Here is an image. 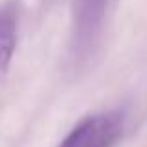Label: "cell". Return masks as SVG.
Wrapping results in <instances>:
<instances>
[{
  "label": "cell",
  "instance_id": "277c9868",
  "mask_svg": "<svg viewBox=\"0 0 147 147\" xmlns=\"http://www.w3.org/2000/svg\"><path fill=\"white\" fill-rule=\"evenodd\" d=\"M90 127H91V117H86L67 134V136L61 140V144L58 147H82L84 140H86L88 132H90Z\"/></svg>",
  "mask_w": 147,
  "mask_h": 147
},
{
  "label": "cell",
  "instance_id": "7a4b0ae2",
  "mask_svg": "<svg viewBox=\"0 0 147 147\" xmlns=\"http://www.w3.org/2000/svg\"><path fill=\"white\" fill-rule=\"evenodd\" d=\"M17 43V17L9 7H4L2 22H0V47H2V75H6L9 69L11 56L15 52Z\"/></svg>",
  "mask_w": 147,
  "mask_h": 147
},
{
  "label": "cell",
  "instance_id": "6da1fadb",
  "mask_svg": "<svg viewBox=\"0 0 147 147\" xmlns=\"http://www.w3.org/2000/svg\"><path fill=\"white\" fill-rule=\"evenodd\" d=\"M123 132V115L119 112H108L91 115V127L82 147H114Z\"/></svg>",
  "mask_w": 147,
  "mask_h": 147
},
{
  "label": "cell",
  "instance_id": "3957f363",
  "mask_svg": "<svg viewBox=\"0 0 147 147\" xmlns=\"http://www.w3.org/2000/svg\"><path fill=\"white\" fill-rule=\"evenodd\" d=\"M104 0H80L78 17H76V36L80 41H86L100 22Z\"/></svg>",
  "mask_w": 147,
  "mask_h": 147
}]
</instances>
